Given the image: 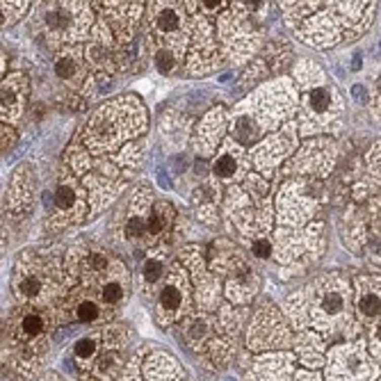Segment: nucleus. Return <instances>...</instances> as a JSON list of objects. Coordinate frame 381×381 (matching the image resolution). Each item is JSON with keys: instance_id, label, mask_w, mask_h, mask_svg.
I'll return each mask as SVG.
<instances>
[{"instance_id": "obj_1", "label": "nucleus", "mask_w": 381, "mask_h": 381, "mask_svg": "<svg viewBox=\"0 0 381 381\" xmlns=\"http://www.w3.org/2000/svg\"><path fill=\"white\" fill-rule=\"evenodd\" d=\"M144 130H146V110L142 101L133 94H124L103 103L89 117L78 139L92 156L110 158L142 137Z\"/></svg>"}, {"instance_id": "obj_2", "label": "nucleus", "mask_w": 381, "mask_h": 381, "mask_svg": "<svg viewBox=\"0 0 381 381\" xmlns=\"http://www.w3.org/2000/svg\"><path fill=\"white\" fill-rule=\"evenodd\" d=\"M69 290V274L53 249H25L12 270V292L19 306L53 308Z\"/></svg>"}, {"instance_id": "obj_3", "label": "nucleus", "mask_w": 381, "mask_h": 381, "mask_svg": "<svg viewBox=\"0 0 381 381\" xmlns=\"http://www.w3.org/2000/svg\"><path fill=\"white\" fill-rule=\"evenodd\" d=\"M60 324L55 308L16 306L5 322V352L12 372L30 376L46 356L51 333Z\"/></svg>"}, {"instance_id": "obj_4", "label": "nucleus", "mask_w": 381, "mask_h": 381, "mask_svg": "<svg viewBox=\"0 0 381 381\" xmlns=\"http://www.w3.org/2000/svg\"><path fill=\"white\" fill-rule=\"evenodd\" d=\"M30 21L34 37L60 53L83 42L98 19L94 3H34Z\"/></svg>"}, {"instance_id": "obj_5", "label": "nucleus", "mask_w": 381, "mask_h": 381, "mask_svg": "<svg viewBox=\"0 0 381 381\" xmlns=\"http://www.w3.org/2000/svg\"><path fill=\"white\" fill-rule=\"evenodd\" d=\"M240 115L249 117L265 133H276L281 126L292 121V115L299 110V94L290 80L276 78L256 89L249 98L235 105Z\"/></svg>"}, {"instance_id": "obj_6", "label": "nucleus", "mask_w": 381, "mask_h": 381, "mask_svg": "<svg viewBox=\"0 0 381 381\" xmlns=\"http://www.w3.org/2000/svg\"><path fill=\"white\" fill-rule=\"evenodd\" d=\"M189 37H192V14L187 3H148L144 23V51L158 48L176 51L187 60Z\"/></svg>"}, {"instance_id": "obj_7", "label": "nucleus", "mask_w": 381, "mask_h": 381, "mask_svg": "<svg viewBox=\"0 0 381 381\" xmlns=\"http://www.w3.org/2000/svg\"><path fill=\"white\" fill-rule=\"evenodd\" d=\"M208 267L224 281V297L231 306H244L260 292L262 279L242 251L228 240H217Z\"/></svg>"}, {"instance_id": "obj_8", "label": "nucleus", "mask_w": 381, "mask_h": 381, "mask_svg": "<svg viewBox=\"0 0 381 381\" xmlns=\"http://www.w3.org/2000/svg\"><path fill=\"white\" fill-rule=\"evenodd\" d=\"M294 87L299 94V130L313 135L333 119V105L338 103L335 89L329 87L322 71L311 62H299L294 69Z\"/></svg>"}, {"instance_id": "obj_9", "label": "nucleus", "mask_w": 381, "mask_h": 381, "mask_svg": "<svg viewBox=\"0 0 381 381\" xmlns=\"http://www.w3.org/2000/svg\"><path fill=\"white\" fill-rule=\"evenodd\" d=\"M66 274H69V285H85V288H98L103 281L126 272L121 258H117L110 249L101 247L96 242L78 244L69 251L64 260Z\"/></svg>"}, {"instance_id": "obj_10", "label": "nucleus", "mask_w": 381, "mask_h": 381, "mask_svg": "<svg viewBox=\"0 0 381 381\" xmlns=\"http://www.w3.org/2000/svg\"><path fill=\"white\" fill-rule=\"evenodd\" d=\"M194 288L192 276L183 260H174L165 283L153 299V315L160 326H171L185 322L194 313Z\"/></svg>"}, {"instance_id": "obj_11", "label": "nucleus", "mask_w": 381, "mask_h": 381, "mask_svg": "<svg viewBox=\"0 0 381 381\" xmlns=\"http://www.w3.org/2000/svg\"><path fill=\"white\" fill-rule=\"evenodd\" d=\"M217 37L226 60L244 62L260 44V30L251 21V12L242 3H231L228 10L217 16Z\"/></svg>"}, {"instance_id": "obj_12", "label": "nucleus", "mask_w": 381, "mask_h": 381, "mask_svg": "<svg viewBox=\"0 0 381 381\" xmlns=\"http://www.w3.org/2000/svg\"><path fill=\"white\" fill-rule=\"evenodd\" d=\"M89 215V199L83 178L71 169L62 167L57 185L53 189L51 208H48V231H64L75 226Z\"/></svg>"}, {"instance_id": "obj_13", "label": "nucleus", "mask_w": 381, "mask_h": 381, "mask_svg": "<svg viewBox=\"0 0 381 381\" xmlns=\"http://www.w3.org/2000/svg\"><path fill=\"white\" fill-rule=\"evenodd\" d=\"M189 14H192V37H189V51L187 60H185V69L192 75L212 73L224 64V53H221V44L217 37L215 23L199 12H194L187 5Z\"/></svg>"}, {"instance_id": "obj_14", "label": "nucleus", "mask_w": 381, "mask_h": 381, "mask_svg": "<svg viewBox=\"0 0 381 381\" xmlns=\"http://www.w3.org/2000/svg\"><path fill=\"white\" fill-rule=\"evenodd\" d=\"M297 142H299L297 119L281 126L276 133H270L251 151V167L256 169V174H260L267 180L274 178L279 174L281 165H285L297 153Z\"/></svg>"}, {"instance_id": "obj_15", "label": "nucleus", "mask_w": 381, "mask_h": 381, "mask_svg": "<svg viewBox=\"0 0 381 381\" xmlns=\"http://www.w3.org/2000/svg\"><path fill=\"white\" fill-rule=\"evenodd\" d=\"M55 315L60 324L66 322H78V324H98V322H107L115 317V313L98 299V294L92 288L85 285H69L60 301L55 303Z\"/></svg>"}, {"instance_id": "obj_16", "label": "nucleus", "mask_w": 381, "mask_h": 381, "mask_svg": "<svg viewBox=\"0 0 381 381\" xmlns=\"http://www.w3.org/2000/svg\"><path fill=\"white\" fill-rule=\"evenodd\" d=\"M156 201L158 199L153 197L148 187H137L121 210L117 228L133 249L148 251V215H151V208Z\"/></svg>"}, {"instance_id": "obj_17", "label": "nucleus", "mask_w": 381, "mask_h": 381, "mask_svg": "<svg viewBox=\"0 0 381 381\" xmlns=\"http://www.w3.org/2000/svg\"><path fill=\"white\" fill-rule=\"evenodd\" d=\"M288 326H285L281 311L272 301H262L253 313L251 326H249V347L256 349L258 354L279 352L281 347L288 345Z\"/></svg>"}, {"instance_id": "obj_18", "label": "nucleus", "mask_w": 381, "mask_h": 381, "mask_svg": "<svg viewBox=\"0 0 381 381\" xmlns=\"http://www.w3.org/2000/svg\"><path fill=\"white\" fill-rule=\"evenodd\" d=\"M96 14L110 28L115 42L128 48L135 42L137 23L146 14V3H94Z\"/></svg>"}, {"instance_id": "obj_19", "label": "nucleus", "mask_w": 381, "mask_h": 381, "mask_svg": "<svg viewBox=\"0 0 381 381\" xmlns=\"http://www.w3.org/2000/svg\"><path fill=\"white\" fill-rule=\"evenodd\" d=\"M85 187H87V199H89V215L105 210L121 192V180L119 167L105 158L103 162H96L94 169L83 178Z\"/></svg>"}, {"instance_id": "obj_20", "label": "nucleus", "mask_w": 381, "mask_h": 381, "mask_svg": "<svg viewBox=\"0 0 381 381\" xmlns=\"http://www.w3.org/2000/svg\"><path fill=\"white\" fill-rule=\"evenodd\" d=\"M251 153L247 148H242L240 144H235L231 137H226V142L221 144V148L217 151L215 160H212V178L219 185H240L247 174L251 171Z\"/></svg>"}, {"instance_id": "obj_21", "label": "nucleus", "mask_w": 381, "mask_h": 381, "mask_svg": "<svg viewBox=\"0 0 381 381\" xmlns=\"http://www.w3.org/2000/svg\"><path fill=\"white\" fill-rule=\"evenodd\" d=\"M169 244H158V247L148 249L144 256L142 265L137 270L133 285L144 299H156L160 285L165 283L167 274H169Z\"/></svg>"}, {"instance_id": "obj_22", "label": "nucleus", "mask_w": 381, "mask_h": 381, "mask_svg": "<svg viewBox=\"0 0 381 381\" xmlns=\"http://www.w3.org/2000/svg\"><path fill=\"white\" fill-rule=\"evenodd\" d=\"M228 126H231V115L224 105H217L212 110L206 112L201 121H199L197 130L192 137L194 151H199L201 156H217V151L221 148V144L228 137Z\"/></svg>"}, {"instance_id": "obj_23", "label": "nucleus", "mask_w": 381, "mask_h": 381, "mask_svg": "<svg viewBox=\"0 0 381 381\" xmlns=\"http://www.w3.org/2000/svg\"><path fill=\"white\" fill-rule=\"evenodd\" d=\"M55 75L71 89V92H83L85 83L89 80V64H87V55H85V46L75 44V46H66L62 48L55 55L53 62Z\"/></svg>"}, {"instance_id": "obj_24", "label": "nucleus", "mask_w": 381, "mask_h": 381, "mask_svg": "<svg viewBox=\"0 0 381 381\" xmlns=\"http://www.w3.org/2000/svg\"><path fill=\"white\" fill-rule=\"evenodd\" d=\"M0 112H3V124L14 126L16 121L21 119V115L25 112V105H28V96H30V80L28 73H21V71H14V73L5 75L3 78V89H0Z\"/></svg>"}, {"instance_id": "obj_25", "label": "nucleus", "mask_w": 381, "mask_h": 381, "mask_svg": "<svg viewBox=\"0 0 381 381\" xmlns=\"http://www.w3.org/2000/svg\"><path fill=\"white\" fill-rule=\"evenodd\" d=\"M34 203V174L30 165H21L12 176L7 189V212L12 217H25Z\"/></svg>"}, {"instance_id": "obj_26", "label": "nucleus", "mask_w": 381, "mask_h": 381, "mask_svg": "<svg viewBox=\"0 0 381 381\" xmlns=\"http://www.w3.org/2000/svg\"><path fill=\"white\" fill-rule=\"evenodd\" d=\"M110 329L112 326H101L96 331H87L85 335H80L71 347V356H73L75 370L80 372V376H85L89 372V367L94 365L101 352L105 349L107 338H110Z\"/></svg>"}, {"instance_id": "obj_27", "label": "nucleus", "mask_w": 381, "mask_h": 381, "mask_svg": "<svg viewBox=\"0 0 381 381\" xmlns=\"http://www.w3.org/2000/svg\"><path fill=\"white\" fill-rule=\"evenodd\" d=\"M329 151L331 144L326 139H315L308 142L303 148H299L285 165L288 174H320L329 165Z\"/></svg>"}, {"instance_id": "obj_28", "label": "nucleus", "mask_w": 381, "mask_h": 381, "mask_svg": "<svg viewBox=\"0 0 381 381\" xmlns=\"http://www.w3.org/2000/svg\"><path fill=\"white\" fill-rule=\"evenodd\" d=\"M290 356L281 352H262L253 358L244 381H285L290 374Z\"/></svg>"}, {"instance_id": "obj_29", "label": "nucleus", "mask_w": 381, "mask_h": 381, "mask_svg": "<svg viewBox=\"0 0 381 381\" xmlns=\"http://www.w3.org/2000/svg\"><path fill=\"white\" fill-rule=\"evenodd\" d=\"M176 224V208L169 201H156L148 215V249L169 242V231Z\"/></svg>"}, {"instance_id": "obj_30", "label": "nucleus", "mask_w": 381, "mask_h": 381, "mask_svg": "<svg viewBox=\"0 0 381 381\" xmlns=\"http://www.w3.org/2000/svg\"><path fill=\"white\" fill-rule=\"evenodd\" d=\"M142 374L144 381H180V376H183L178 363L162 352L148 356L146 365L142 367Z\"/></svg>"}, {"instance_id": "obj_31", "label": "nucleus", "mask_w": 381, "mask_h": 381, "mask_svg": "<svg viewBox=\"0 0 381 381\" xmlns=\"http://www.w3.org/2000/svg\"><path fill=\"white\" fill-rule=\"evenodd\" d=\"M358 299L356 306L363 317H379L381 315V283L379 281H370L363 276L358 281Z\"/></svg>"}, {"instance_id": "obj_32", "label": "nucleus", "mask_w": 381, "mask_h": 381, "mask_svg": "<svg viewBox=\"0 0 381 381\" xmlns=\"http://www.w3.org/2000/svg\"><path fill=\"white\" fill-rule=\"evenodd\" d=\"M64 167L73 171L75 176H80V178H85V176L94 169L92 153L83 146V142H80V139H75V142L66 148V153H64Z\"/></svg>"}, {"instance_id": "obj_33", "label": "nucleus", "mask_w": 381, "mask_h": 381, "mask_svg": "<svg viewBox=\"0 0 381 381\" xmlns=\"http://www.w3.org/2000/svg\"><path fill=\"white\" fill-rule=\"evenodd\" d=\"M151 60L156 64V69L160 71L162 75H171L185 64V57H180L176 51H169V48H158V51L151 53Z\"/></svg>"}, {"instance_id": "obj_34", "label": "nucleus", "mask_w": 381, "mask_h": 381, "mask_svg": "<svg viewBox=\"0 0 381 381\" xmlns=\"http://www.w3.org/2000/svg\"><path fill=\"white\" fill-rule=\"evenodd\" d=\"M142 144L139 142H130L128 146H124L117 156H110L107 160L115 162L119 169H137L139 162H142Z\"/></svg>"}, {"instance_id": "obj_35", "label": "nucleus", "mask_w": 381, "mask_h": 381, "mask_svg": "<svg viewBox=\"0 0 381 381\" xmlns=\"http://www.w3.org/2000/svg\"><path fill=\"white\" fill-rule=\"evenodd\" d=\"M32 3H3L0 5V23L3 28H10V25L19 23L28 12H32Z\"/></svg>"}, {"instance_id": "obj_36", "label": "nucleus", "mask_w": 381, "mask_h": 381, "mask_svg": "<svg viewBox=\"0 0 381 381\" xmlns=\"http://www.w3.org/2000/svg\"><path fill=\"white\" fill-rule=\"evenodd\" d=\"M0 133H3V137H0V148H3V153H7V151H10V148L16 144L19 135H16V130L12 128V126H7V124H3Z\"/></svg>"}, {"instance_id": "obj_37", "label": "nucleus", "mask_w": 381, "mask_h": 381, "mask_svg": "<svg viewBox=\"0 0 381 381\" xmlns=\"http://www.w3.org/2000/svg\"><path fill=\"white\" fill-rule=\"evenodd\" d=\"M374 342H376V345H379V347H381V322H379V324L374 326Z\"/></svg>"}]
</instances>
